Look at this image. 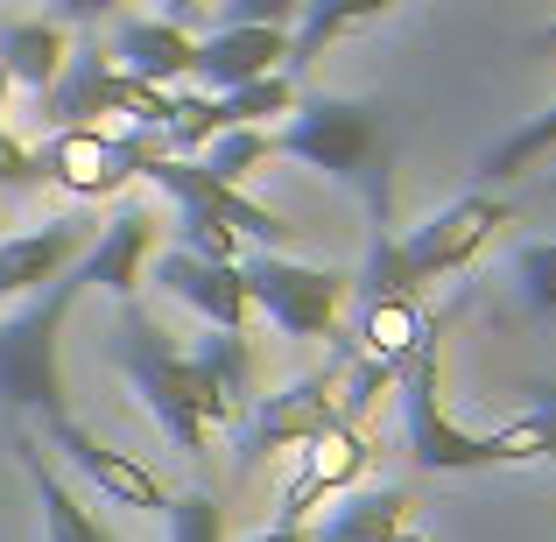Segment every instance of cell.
I'll return each instance as SVG.
<instances>
[{
    "instance_id": "1",
    "label": "cell",
    "mask_w": 556,
    "mask_h": 542,
    "mask_svg": "<svg viewBox=\"0 0 556 542\" xmlns=\"http://www.w3.org/2000/svg\"><path fill=\"white\" fill-rule=\"evenodd\" d=\"M268 155L289 163H311L325 177H339L345 190H359L374 226H394V184H388V135H380V113L359 99H303L289 106V121L268 135Z\"/></svg>"
},
{
    "instance_id": "2",
    "label": "cell",
    "mask_w": 556,
    "mask_h": 542,
    "mask_svg": "<svg viewBox=\"0 0 556 542\" xmlns=\"http://www.w3.org/2000/svg\"><path fill=\"white\" fill-rule=\"evenodd\" d=\"M113 360H121V374L135 380V394H141V408L155 416V430H163L184 458H204L212 430L232 423V408L204 388V374L190 366V353L155 325V317L127 311L121 331H113Z\"/></svg>"
},
{
    "instance_id": "3",
    "label": "cell",
    "mask_w": 556,
    "mask_h": 542,
    "mask_svg": "<svg viewBox=\"0 0 556 542\" xmlns=\"http://www.w3.org/2000/svg\"><path fill=\"white\" fill-rule=\"evenodd\" d=\"M78 297H85V275H78V261H71V268L56 275V282H42L14 317H0V408H8V416H36V423L71 416L56 345H64V325H71V303Z\"/></svg>"
},
{
    "instance_id": "4",
    "label": "cell",
    "mask_w": 556,
    "mask_h": 542,
    "mask_svg": "<svg viewBox=\"0 0 556 542\" xmlns=\"http://www.w3.org/2000/svg\"><path fill=\"white\" fill-rule=\"evenodd\" d=\"M232 268L247 282V311H261L282 339H331L345 297H353V275L345 268H311V261L275 254V247H254Z\"/></svg>"
},
{
    "instance_id": "5",
    "label": "cell",
    "mask_w": 556,
    "mask_h": 542,
    "mask_svg": "<svg viewBox=\"0 0 556 542\" xmlns=\"http://www.w3.org/2000/svg\"><path fill=\"white\" fill-rule=\"evenodd\" d=\"M169 106H177V92L127 78V71L113 64V50H99V36H85L78 50H64V71H56V85L42 92V121L50 127H92V121H106V113L163 127Z\"/></svg>"
},
{
    "instance_id": "6",
    "label": "cell",
    "mask_w": 556,
    "mask_h": 542,
    "mask_svg": "<svg viewBox=\"0 0 556 542\" xmlns=\"http://www.w3.org/2000/svg\"><path fill=\"white\" fill-rule=\"evenodd\" d=\"M394 394H402L408 458H416L422 472H486V437L458 430V423L444 416V388H437V331H422L416 353L402 360Z\"/></svg>"
},
{
    "instance_id": "7",
    "label": "cell",
    "mask_w": 556,
    "mask_h": 542,
    "mask_svg": "<svg viewBox=\"0 0 556 542\" xmlns=\"http://www.w3.org/2000/svg\"><path fill=\"white\" fill-rule=\"evenodd\" d=\"M141 177H149L155 190H169V198H177V212H212V218H226V226L240 232V240H254V247H275V254H282V247L296 240V226H289L275 204L247 198L240 184H218L198 155H149V163H141Z\"/></svg>"
},
{
    "instance_id": "8",
    "label": "cell",
    "mask_w": 556,
    "mask_h": 542,
    "mask_svg": "<svg viewBox=\"0 0 556 542\" xmlns=\"http://www.w3.org/2000/svg\"><path fill=\"white\" fill-rule=\"evenodd\" d=\"M493 226H507V204L501 198H458V204H444L437 218H422L416 232H394L408 282L422 289V282H437V275L465 268V261L493 240Z\"/></svg>"
},
{
    "instance_id": "9",
    "label": "cell",
    "mask_w": 556,
    "mask_h": 542,
    "mask_svg": "<svg viewBox=\"0 0 556 542\" xmlns=\"http://www.w3.org/2000/svg\"><path fill=\"white\" fill-rule=\"evenodd\" d=\"M339 360H345V345L325 360V374H303V380H289V388L261 394L254 416H247V430H240V458H247V465L268 458V451L311 444L325 423H339V408H331V380H339Z\"/></svg>"
},
{
    "instance_id": "10",
    "label": "cell",
    "mask_w": 556,
    "mask_h": 542,
    "mask_svg": "<svg viewBox=\"0 0 556 542\" xmlns=\"http://www.w3.org/2000/svg\"><path fill=\"white\" fill-rule=\"evenodd\" d=\"M42 437H50V451L71 465V472L85 479V487H99V501H121V507H169V493H163V479L149 472V465H135L127 451H113V444H99L92 430H85L78 416H56V423H42Z\"/></svg>"
},
{
    "instance_id": "11",
    "label": "cell",
    "mask_w": 556,
    "mask_h": 542,
    "mask_svg": "<svg viewBox=\"0 0 556 542\" xmlns=\"http://www.w3.org/2000/svg\"><path fill=\"white\" fill-rule=\"evenodd\" d=\"M282 64H289V28H268V22H212L190 50L198 92H232V85L268 78Z\"/></svg>"
},
{
    "instance_id": "12",
    "label": "cell",
    "mask_w": 556,
    "mask_h": 542,
    "mask_svg": "<svg viewBox=\"0 0 556 542\" xmlns=\"http://www.w3.org/2000/svg\"><path fill=\"white\" fill-rule=\"evenodd\" d=\"M36 169L42 184L71 190V198H113L121 184H135V163L99 127H50V141L36 149Z\"/></svg>"
},
{
    "instance_id": "13",
    "label": "cell",
    "mask_w": 556,
    "mask_h": 542,
    "mask_svg": "<svg viewBox=\"0 0 556 542\" xmlns=\"http://www.w3.org/2000/svg\"><path fill=\"white\" fill-rule=\"evenodd\" d=\"M155 282H163L177 303H190L204 325L247 331V282H240L232 261H198V254H184V247H169V254L155 261Z\"/></svg>"
},
{
    "instance_id": "14",
    "label": "cell",
    "mask_w": 556,
    "mask_h": 542,
    "mask_svg": "<svg viewBox=\"0 0 556 542\" xmlns=\"http://www.w3.org/2000/svg\"><path fill=\"white\" fill-rule=\"evenodd\" d=\"M8 451H14V465L28 472V493H36V507H42V542H113L106 529H99L92 507L64 487V472L42 458V437L36 430H22V423H14V430H8Z\"/></svg>"
},
{
    "instance_id": "15",
    "label": "cell",
    "mask_w": 556,
    "mask_h": 542,
    "mask_svg": "<svg viewBox=\"0 0 556 542\" xmlns=\"http://www.w3.org/2000/svg\"><path fill=\"white\" fill-rule=\"evenodd\" d=\"M359 472H367V437H359V423H325V430L303 444V479L282 493V521H303L325 493L359 487Z\"/></svg>"
},
{
    "instance_id": "16",
    "label": "cell",
    "mask_w": 556,
    "mask_h": 542,
    "mask_svg": "<svg viewBox=\"0 0 556 542\" xmlns=\"http://www.w3.org/2000/svg\"><path fill=\"white\" fill-rule=\"evenodd\" d=\"M85 240H92L85 218H50V226H36V232L0 240V297H36L42 282H56V275L85 254Z\"/></svg>"
},
{
    "instance_id": "17",
    "label": "cell",
    "mask_w": 556,
    "mask_h": 542,
    "mask_svg": "<svg viewBox=\"0 0 556 542\" xmlns=\"http://www.w3.org/2000/svg\"><path fill=\"white\" fill-rule=\"evenodd\" d=\"M149 247H155V212L149 204H121L113 226L78 254V275L99 282V289H113V297H135L141 268H149Z\"/></svg>"
},
{
    "instance_id": "18",
    "label": "cell",
    "mask_w": 556,
    "mask_h": 542,
    "mask_svg": "<svg viewBox=\"0 0 556 542\" xmlns=\"http://www.w3.org/2000/svg\"><path fill=\"white\" fill-rule=\"evenodd\" d=\"M408 529V493L402 487H345L317 529H303L311 542H394Z\"/></svg>"
},
{
    "instance_id": "19",
    "label": "cell",
    "mask_w": 556,
    "mask_h": 542,
    "mask_svg": "<svg viewBox=\"0 0 556 542\" xmlns=\"http://www.w3.org/2000/svg\"><path fill=\"white\" fill-rule=\"evenodd\" d=\"M190 50H198V42H190V28H177V22H121V36H113V64L141 85L190 78Z\"/></svg>"
},
{
    "instance_id": "20",
    "label": "cell",
    "mask_w": 556,
    "mask_h": 542,
    "mask_svg": "<svg viewBox=\"0 0 556 542\" xmlns=\"http://www.w3.org/2000/svg\"><path fill=\"white\" fill-rule=\"evenodd\" d=\"M64 50H71V36H64V22H8L0 28V71H8V85H22L28 99L42 106V92L56 85V71H64Z\"/></svg>"
},
{
    "instance_id": "21",
    "label": "cell",
    "mask_w": 556,
    "mask_h": 542,
    "mask_svg": "<svg viewBox=\"0 0 556 542\" xmlns=\"http://www.w3.org/2000/svg\"><path fill=\"white\" fill-rule=\"evenodd\" d=\"M190 366L204 374V388L218 394V402L240 416L247 402H254V345H247V331H218V325H204L198 339L184 345Z\"/></svg>"
},
{
    "instance_id": "22",
    "label": "cell",
    "mask_w": 556,
    "mask_h": 542,
    "mask_svg": "<svg viewBox=\"0 0 556 542\" xmlns=\"http://www.w3.org/2000/svg\"><path fill=\"white\" fill-rule=\"evenodd\" d=\"M422 331H430V317L416 311V297H380V303H359V325L345 331V339H353V353H374V360L402 366L416 353Z\"/></svg>"
},
{
    "instance_id": "23",
    "label": "cell",
    "mask_w": 556,
    "mask_h": 542,
    "mask_svg": "<svg viewBox=\"0 0 556 542\" xmlns=\"http://www.w3.org/2000/svg\"><path fill=\"white\" fill-rule=\"evenodd\" d=\"M549 155H556V106L535 113V121H521L507 141H493V149L472 163V177H479V184H507V177H521V169L549 163Z\"/></svg>"
},
{
    "instance_id": "24",
    "label": "cell",
    "mask_w": 556,
    "mask_h": 542,
    "mask_svg": "<svg viewBox=\"0 0 556 542\" xmlns=\"http://www.w3.org/2000/svg\"><path fill=\"white\" fill-rule=\"evenodd\" d=\"M543 458H556V416H543V408H529V416L501 423L486 437V465H543Z\"/></svg>"
},
{
    "instance_id": "25",
    "label": "cell",
    "mask_w": 556,
    "mask_h": 542,
    "mask_svg": "<svg viewBox=\"0 0 556 542\" xmlns=\"http://www.w3.org/2000/svg\"><path fill=\"white\" fill-rule=\"evenodd\" d=\"M198 163L212 169L218 184H247L261 163H268V127H226V135H212L198 149Z\"/></svg>"
},
{
    "instance_id": "26",
    "label": "cell",
    "mask_w": 556,
    "mask_h": 542,
    "mask_svg": "<svg viewBox=\"0 0 556 542\" xmlns=\"http://www.w3.org/2000/svg\"><path fill=\"white\" fill-rule=\"evenodd\" d=\"M353 297L359 303H380V297H416L402 268V247H394V226H374V247H367V268L353 275Z\"/></svg>"
},
{
    "instance_id": "27",
    "label": "cell",
    "mask_w": 556,
    "mask_h": 542,
    "mask_svg": "<svg viewBox=\"0 0 556 542\" xmlns=\"http://www.w3.org/2000/svg\"><path fill=\"white\" fill-rule=\"evenodd\" d=\"M163 515H169V542H226V507L212 493H177Z\"/></svg>"
},
{
    "instance_id": "28",
    "label": "cell",
    "mask_w": 556,
    "mask_h": 542,
    "mask_svg": "<svg viewBox=\"0 0 556 542\" xmlns=\"http://www.w3.org/2000/svg\"><path fill=\"white\" fill-rule=\"evenodd\" d=\"M515 275H521V303L535 317H549L556 311V240H529L515 254Z\"/></svg>"
},
{
    "instance_id": "29",
    "label": "cell",
    "mask_w": 556,
    "mask_h": 542,
    "mask_svg": "<svg viewBox=\"0 0 556 542\" xmlns=\"http://www.w3.org/2000/svg\"><path fill=\"white\" fill-rule=\"evenodd\" d=\"M177 247L198 261H240V232L212 212H177Z\"/></svg>"
},
{
    "instance_id": "30",
    "label": "cell",
    "mask_w": 556,
    "mask_h": 542,
    "mask_svg": "<svg viewBox=\"0 0 556 542\" xmlns=\"http://www.w3.org/2000/svg\"><path fill=\"white\" fill-rule=\"evenodd\" d=\"M311 8V0H226V14L218 22H268V28H296V14Z\"/></svg>"
},
{
    "instance_id": "31",
    "label": "cell",
    "mask_w": 556,
    "mask_h": 542,
    "mask_svg": "<svg viewBox=\"0 0 556 542\" xmlns=\"http://www.w3.org/2000/svg\"><path fill=\"white\" fill-rule=\"evenodd\" d=\"M28 184H42L36 149H28V141H14L8 127H0V190H28Z\"/></svg>"
},
{
    "instance_id": "32",
    "label": "cell",
    "mask_w": 556,
    "mask_h": 542,
    "mask_svg": "<svg viewBox=\"0 0 556 542\" xmlns=\"http://www.w3.org/2000/svg\"><path fill=\"white\" fill-rule=\"evenodd\" d=\"M113 8H121V0H56L50 22H64V28H92L99 14H113Z\"/></svg>"
},
{
    "instance_id": "33",
    "label": "cell",
    "mask_w": 556,
    "mask_h": 542,
    "mask_svg": "<svg viewBox=\"0 0 556 542\" xmlns=\"http://www.w3.org/2000/svg\"><path fill=\"white\" fill-rule=\"evenodd\" d=\"M163 22L190 28V22H204V8H198V0H163Z\"/></svg>"
},
{
    "instance_id": "34",
    "label": "cell",
    "mask_w": 556,
    "mask_h": 542,
    "mask_svg": "<svg viewBox=\"0 0 556 542\" xmlns=\"http://www.w3.org/2000/svg\"><path fill=\"white\" fill-rule=\"evenodd\" d=\"M247 542H311V535H303V521H275V529H261V535H247Z\"/></svg>"
},
{
    "instance_id": "35",
    "label": "cell",
    "mask_w": 556,
    "mask_h": 542,
    "mask_svg": "<svg viewBox=\"0 0 556 542\" xmlns=\"http://www.w3.org/2000/svg\"><path fill=\"white\" fill-rule=\"evenodd\" d=\"M535 408H543V416H556V380H535Z\"/></svg>"
},
{
    "instance_id": "36",
    "label": "cell",
    "mask_w": 556,
    "mask_h": 542,
    "mask_svg": "<svg viewBox=\"0 0 556 542\" xmlns=\"http://www.w3.org/2000/svg\"><path fill=\"white\" fill-rule=\"evenodd\" d=\"M543 42H549V50H556V22H549V28H543Z\"/></svg>"
},
{
    "instance_id": "37",
    "label": "cell",
    "mask_w": 556,
    "mask_h": 542,
    "mask_svg": "<svg viewBox=\"0 0 556 542\" xmlns=\"http://www.w3.org/2000/svg\"><path fill=\"white\" fill-rule=\"evenodd\" d=\"M394 542H422V535H408V529H402V535H394Z\"/></svg>"
}]
</instances>
